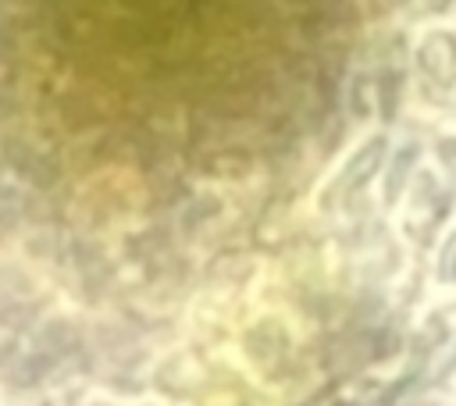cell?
Here are the masks:
<instances>
[{
	"label": "cell",
	"mask_w": 456,
	"mask_h": 406,
	"mask_svg": "<svg viewBox=\"0 0 456 406\" xmlns=\"http://www.w3.org/2000/svg\"><path fill=\"white\" fill-rule=\"evenodd\" d=\"M438 274L445 278V281H456V235L445 242V249H442V260H438Z\"/></svg>",
	"instance_id": "277c9868"
},
{
	"label": "cell",
	"mask_w": 456,
	"mask_h": 406,
	"mask_svg": "<svg viewBox=\"0 0 456 406\" xmlns=\"http://www.w3.org/2000/svg\"><path fill=\"white\" fill-rule=\"evenodd\" d=\"M438 157H442V164L449 167V175L456 178V139H452V135L438 139Z\"/></svg>",
	"instance_id": "5b68a950"
},
{
	"label": "cell",
	"mask_w": 456,
	"mask_h": 406,
	"mask_svg": "<svg viewBox=\"0 0 456 406\" xmlns=\"http://www.w3.org/2000/svg\"><path fill=\"white\" fill-rule=\"evenodd\" d=\"M417 160V146H403L399 150V157H395V164H392V178L385 182V189H381V196H385V203L392 207L395 199H399V189H403V182H406V175H410V164Z\"/></svg>",
	"instance_id": "3957f363"
},
{
	"label": "cell",
	"mask_w": 456,
	"mask_h": 406,
	"mask_svg": "<svg viewBox=\"0 0 456 406\" xmlns=\"http://www.w3.org/2000/svg\"><path fill=\"white\" fill-rule=\"evenodd\" d=\"M417 64L438 82L456 78V39L449 32H428L417 46Z\"/></svg>",
	"instance_id": "6da1fadb"
},
{
	"label": "cell",
	"mask_w": 456,
	"mask_h": 406,
	"mask_svg": "<svg viewBox=\"0 0 456 406\" xmlns=\"http://www.w3.org/2000/svg\"><path fill=\"white\" fill-rule=\"evenodd\" d=\"M385 153H388V142H385V135H374V139H367L360 150H356V157L346 164V171L338 175V192H349V189H360L378 167H381V160H385Z\"/></svg>",
	"instance_id": "7a4b0ae2"
}]
</instances>
